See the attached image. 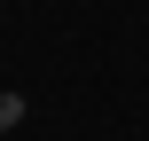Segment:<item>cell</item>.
Listing matches in <instances>:
<instances>
[{"mask_svg": "<svg viewBox=\"0 0 149 141\" xmlns=\"http://www.w3.org/2000/svg\"><path fill=\"white\" fill-rule=\"evenodd\" d=\"M16 118H24V94H0V133H8Z\"/></svg>", "mask_w": 149, "mask_h": 141, "instance_id": "cell-1", "label": "cell"}]
</instances>
